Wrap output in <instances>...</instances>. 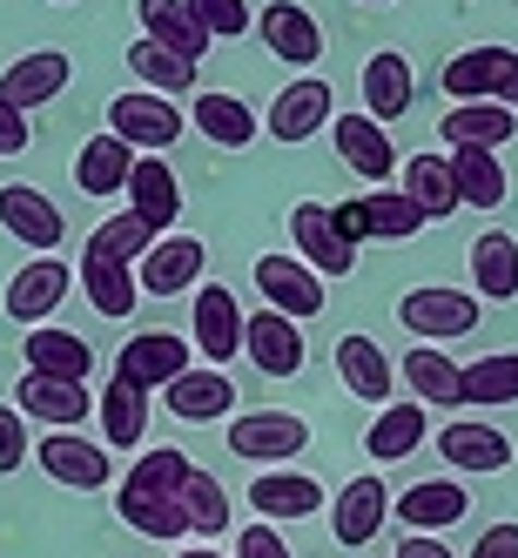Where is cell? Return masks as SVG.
Segmentation results:
<instances>
[{
    "instance_id": "obj_23",
    "label": "cell",
    "mask_w": 518,
    "mask_h": 558,
    "mask_svg": "<svg viewBox=\"0 0 518 558\" xmlns=\"http://www.w3.org/2000/svg\"><path fill=\"white\" fill-rule=\"evenodd\" d=\"M74 283L88 290V303H95V316H129L135 310V296H142V283H135V263H122V256H108V250H82V263H74Z\"/></svg>"
},
{
    "instance_id": "obj_10",
    "label": "cell",
    "mask_w": 518,
    "mask_h": 558,
    "mask_svg": "<svg viewBox=\"0 0 518 558\" xmlns=\"http://www.w3.org/2000/svg\"><path fill=\"white\" fill-rule=\"evenodd\" d=\"M384 518H390V485L377 471H364V477H350V485L330 498V538L357 551V545H371L384 532Z\"/></svg>"
},
{
    "instance_id": "obj_32",
    "label": "cell",
    "mask_w": 518,
    "mask_h": 558,
    "mask_svg": "<svg viewBox=\"0 0 518 558\" xmlns=\"http://www.w3.org/2000/svg\"><path fill=\"white\" fill-rule=\"evenodd\" d=\"M337 377H344L350 397H364V404H390V356L364 330L337 337Z\"/></svg>"
},
{
    "instance_id": "obj_42",
    "label": "cell",
    "mask_w": 518,
    "mask_h": 558,
    "mask_svg": "<svg viewBox=\"0 0 518 558\" xmlns=\"http://www.w3.org/2000/svg\"><path fill=\"white\" fill-rule=\"evenodd\" d=\"M129 74L142 88H155V95H169V88H195V61L189 54H176V48H162V41H142L129 48Z\"/></svg>"
},
{
    "instance_id": "obj_6",
    "label": "cell",
    "mask_w": 518,
    "mask_h": 558,
    "mask_svg": "<svg viewBox=\"0 0 518 558\" xmlns=\"http://www.w3.org/2000/svg\"><path fill=\"white\" fill-rule=\"evenodd\" d=\"M256 34H263V48L284 68H316L324 61V27H316V14L303 8V0H269V8L256 14Z\"/></svg>"
},
{
    "instance_id": "obj_41",
    "label": "cell",
    "mask_w": 518,
    "mask_h": 558,
    "mask_svg": "<svg viewBox=\"0 0 518 558\" xmlns=\"http://www.w3.org/2000/svg\"><path fill=\"white\" fill-rule=\"evenodd\" d=\"M451 175H458V195H465L471 209H498L505 195H511L498 148H451Z\"/></svg>"
},
{
    "instance_id": "obj_44",
    "label": "cell",
    "mask_w": 518,
    "mask_h": 558,
    "mask_svg": "<svg viewBox=\"0 0 518 558\" xmlns=\"http://www.w3.org/2000/svg\"><path fill=\"white\" fill-rule=\"evenodd\" d=\"M95 250H108V256H122V263H142L148 256V243H155V229L135 216V209H122V216H108L95 235H88Z\"/></svg>"
},
{
    "instance_id": "obj_24",
    "label": "cell",
    "mask_w": 518,
    "mask_h": 558,
    "mask_svg": "<svg viewBox=\"0 0 518 558\" xmlns=\"http://www.w3.org/2000/svg\"><path fill=\"white\" fill-rule=\"evenodd\" d=\"M397 364H405L411 397H418L424 411H458V404H465V364H451L437 343H411Z\"/></svg>"
},
{
    "instance_id": "obj_11",
    "label": "cell",
    "mask_w": 518,
    "mask_h": 558,
    "mask_svg": "<svg viewBox=\"0 0 518 558\" xmlns=\"http://www.w3.org/2000/svg\"><path fill=\"white\" fill-rule=\"evenodd\" d=\"M34 458H41V471L55 477V485H68V492H101L115 477L108 451L88 445V437H74V430H48L41 445H34Z\"/></svg>"
},
{
    "instance_id": "obj_3",
    "label": "cell",
    "mask_w": 518,
    "mask_h": 558,
    "mask_svg": "<svg viewBox=\"0 0 518 558\" xmlns=\"http://www.w3.org/2000/svg\"><path fill=\"white\" fill-rule=\"evenodd\" d=\"M485 303L451 290V283H424V290H405L397 296V324H405L418 343H451V337H471Z\"/></svg>"
},
{
    "instance_id": "obj_15",
    "label": "cell",
    "mask_w": 518,
    "mask_h": 558,
    "mask_svg": "<svg viewBox=\"0 0 518 558\" xmlns=\"http://www.w3.org/2000/svg\"><path fill=\"white\" fill-rule=\"evenodd\" d=\"M68 290H74V269L61 256H34L27 269H14V283H8V316L14 324H48Z\"/></svg>"
},
{
    "instance_id": "obj_40",
    "label": "cell",
    "mask_w": 518,
    "mask_h": 558,
    "mask_svg": "<svg viewBox=\"0 0 518 558\" xmlns=\"http://www.w3.org/2000/svg\"><path fill=\"white\" fill-rule=\"evenodd\" d=\"M465 404H471V411H498V404H518V350L471 356V364H465Z\"/></svg>"
},
{
    "instance_id": "obj_50",
    "label": "cell",
    "mask_w": 518,
    "mask_h": 558,
    "mask_svg": "<svg viewBox=\"0 0 518 558\" xmlns=\"http://www.w3.org/2000/svg\"><path fill=\"white\" fill-rule=\"evenodd\" d=\"M397 558H458V551L437 538V532H411L405 545H397Z\"/></svg>"
},
{
    "instance_id": "obj_52",
    "label": "cell",
    "mask_w": 518,
    "mask_h": 558,
    "mask_svg": "<svg viewBox=\"0 0 518 558\" xmlns=\"http://www.w3.org/2000/svg\"><path fill=\"white\" fill-rule=\"evenodd\" d=\"M176 558H222V551H209V545H182Z\"/></svg>"
},
{
    "instance_id": "obj_18",
    "label": "cell",
    "mask_w": 518,
    "mask_h": 558,
    "mask_svg": "<svg viewBox=\"0 0 518 558\" xmlns=\"http://www.w3.org/2000/svg\"><path fill=\"white\" fill-rule=\"evenodd\" d=\"M330 142H337V155H344V169H350V175L390 182L397 148H390V135H384V122H377L371 108H364V114H337V122H330Z\"/></svg>"
},
{
    "instance_id": "obj_12",
    "label": "cell",
    "mask_w": 518,
    "mask_h": 558,
    "mask_svg": "<svg viewBox=\"0 0 518 558\" xmlns=\"http://www.w3.org/2000/svg\"><path fill=\"white\" fill-rule=\"evenodd\" d=\"M290 243H297V256L316 276H350L357 269V243H344V235H337L330 203H297L290 209Z\"/></svg>"
},
{
    "instance_id": "obj_8",
    "label": "cell",
    "mask_w": 518,
    "mask_h": 558,
    "mask_svg": "<svg viewBox=\"0 0 518 558\" xmlns=\"http://www.w3.org/2000/svg\"><path fill=\"white\" fill-rule=\"evenodd\" d=\"M203 263H209L203 235H155L148 256L135 263V283H142L148 296H182V290L203 283Z\"/></svg>"
},
{
    "instance_id": "obj_53",
    "label": "cell",
    "mask_w": 518,
    "mask_h": 558,
    "mask_svg": "<svg viewBox=\"0 0 518 558\" xmlns=\"http://www.w3.org/2000/svg\"><path fill=\"white\" fill-rule=\"evenodd\" d=\"M364 8H390V0H364Z\"/></svg>"
},
{
    "instance_id": "obj_37",
    "label": "cell",
    "mask_w": 518,
    "mask_h": 558,
    "mask_svg": "<svg viewBox=\"0 0 518 558\" xmlns=\"http://www.w3.org/2000/svg\"><path fill=\"white\" fill-rule=\"evenodd\" d=\"M405 195L424 209V222H451V209L465 203L458 175H451V155H411L405 162Z\"/></svg>"
},
{
    "instance_id": "obj_35",
    "label": "cell",
    "mask_w": 518,
    "mask_h": 558,
    "mask_svg": "<svg viewBox=\"0 0 518 558\" xmlns=\"http://www.w3.org/2000/svg\"><path fill=\"white\" fill-rule=\"evenodd\" d=\"M135 14H142V34H148V41H162V48H176V54H189V61H203L209 41H216V34L189 14V0H142Z\"/></svg>"
},
{
    "instance_id": "obj_43",
    "label": "cell",
    "mask_w": 518,
    "mask_h": 558,
    "mask_svg": "<svg viewBox=\"0 0 518 558\" xmlns=\"http://www.w3.org/2000/svg\"><path fill=\"white\" fill-rule=\"evenodd\" d=\"M182 511H189V532H203V538H222L236 525V518H229V492L216 485L203 464H189V477H182Z\"/></svg>"
},
{
    "instance_id": "obj_7",
    "label": "cell",
    "mask_w": 518,
    "mask_h": 558,
    "mask_svg": "<svg viewBox=\"0 0 518 558\" xmlns=\"http://www.w3.org/2000/svg\"><path fill=\"white\" fill-rule=\"evenodd\" d=\"M337 122V95H330V82L324 74H303V82H290L284 95L269 101V142H310L316 129H330Z\"/></svg>"
},
{
    "instance_id": "obj_36",
    "label": "cell",
    "mask_w": 518,
    "mask_h": 558,
    "mask_svg": "<svg viewBox=\"0 0 518 558\" xmlns=\"http://www.w3.org/2000/svg\"><path fill=\"white\" fill-rule=\"evenodd\" d=\"M471 290L485 303H511L518 296V243L505 229H485L471 243Z\"/></svg>"
},
{
    "instance_id": "obj_48",
    "label": "cell",
    "mask_w": 518,
    "mask_h": 558,
    "mask_svg": "<svg viewBox=\"0 0 518 558\" xmlns=\"http://www.w3.org/2000/svg\"><path fill=\"white\" fill-rule=\"evenodd\" d=\"M34 135H27V108H14L8 95H0V155H21Z\"/></svg>"
},
{
    "instance_id": "obj_9",
    "label": "cell",
    "mask_w": 518,
    "mask_h": 558,
    "mask_svg": "<svg viewBox=\"0 0 518 558\" xmlns=\"http://www.w3.org/2000/svg\"><path fill=\"white\" fill-rule=\"evenodd\" d=\"M108 129L122 142H135V148H169L182 135V108L169 95H155V88H129V95L108 101Z\"/></svg>"
},
{
    "instance_id": "obj_5",
    "label": "cell",
    "mask_w": 518,
    "mask_h": 558,
    "mask_svg": "<svg viewBox=\"0 0 518 558\" xmlns=\"http://www.w3.org/2000/svg\"><path fill=\"white\" fill-rule=\"evenodd\" d=\"M256 296L269 303V310H284V316H316L324 310V276H316L303 256H290V250H276V256H256Z\"/></svg>"
},
{
    "instance_id": "obj_17",
    "label": "cell",
    "mask_w": 518,
    "mask_h": 558,
    "mask_svg": "<svg viewBox=\"0 0 518 558\" xmlns=\"http://www.w3.org/2000/svg\"><path fill=\"white\" fill-rule=\"evenodd\" d=\"M0 229H8L21 250H61V235H68L61 209L48 203L41 189H27V182H8V189H0Z\"/></svg>"
},
{
    "instance_id": "obj_4",
    "label": "cell",
    "mask_w": 518,
    "mask_h": 558,
    "mask_svg": "<svg viewBox=\"0 0 518 558\" xmlns=\"http://www.w3.org/2000/svg\"><path fill=\"white\" fill-rule=\"evenodd\" d=\"M310 445V424L297 411H243L229 417V451L243 464H290Z\"/></svg>"
},
{
    "instance_id": "obj_27",
    "label": "cell",
    "mask_w": 518,
    "mask_h": 558,
    "mask_svg": "<svg viewBox=\"0 0 518 558\" xmlns=\"http://www.w3.org/2000/svg\"><path fill=\"white\" fill-rule=\"evenodd\" d=\"M14 404H21L27 417H41L48 430H74V424L95 411V404H88V390L74 384V377H41V371H27V377H21Z\"/></svg>"
},
{
    "instance_id": "obj_33",
    "label": "cell",
    "mask_w": 518,
    "mask_h": 558,
    "mask_svg": "<svg viewBox=\"0 0 518 558\" xmlns=\"http://www.w3.org/2000/svg\"><path fill=\"white\" fill-rule=\"evenodd\" d=\"M250 505L263 518H316L324 511V485L303 471H256L250 477Z\"/></svg>"
},
{
    "instance_id": "obj_38",
    "label": "cell",
    "mask_w": 518,
    "mask_h": 558,
    "mask_svg": "<svg viewBox=\"0 0 518 558\" xmlns=\"http://www.w3.org/2000/svg\"><path fill=\"white\" fill-rule=\"evenodd\" d=\"M505 61H511V48H492V41L451 54V61H445V101H492Z\"/></svg>"
},
{
    "instance_id": "obj_47",
    "label": "cell",
    "mask_w": 518,
    "mask_h": 558,
    "mask_svg": "<svg viewBox=\"0 0 518 558\" xmlns=\"http://www.w3.org/2000/svg\"><path fill=\"white\" fill-rule=\"evenodd\" d=\"M236 558H290V545H284V532H276V525H243Z\"/></svg>"
},
{
    "instance_id": "obj_31",
    "label": "cell",
    "mask_w": 518,
    "mask_h": 558,
    "mask_svg": "<svg viewBox=\"0 0 518 558\" xmlns=\"http://www.w3.org/2000/svg\"><path fill=\"white\" fill-rule=\"evenodd\" d=\"M189 122H195V135L216 142V148H250V142H256V108H250L243 95H222V88L195 95Z\"/></svg>"
},
{
    "instance_id": "obj_28",
    "label": "cell",
    "mask_w": 518,
    "mask_h": 558,
    "mask_svg": "<svg viewBox=\"0 0 518 558\" xmlns=\"http://www.w3.org/2000/svg\"><path fill=\"white\" fill-rule=\"evenodd\" d=\"M68 82H74V61H68L61 48H34V54H21L8 74H0V95H8L14 108H41V101H55Z\"/></svg>"
},
{
    "instance_id": "obj_16",
    "label": "cell",
    "mask_w": 518,
    "mask_h": 558,
    "mask_svg": "<svg viewBox=\"0 0 518 558\" xmlns=\"http://www.w3.org/2000/svg\"><path fill=\"white\" fill-rule=\"evenodd\" d=\"M437 458H445L451 471H471V477H485V471H505L511 464V437L485 417H458L437 430Z\"/></svg>"
},
{
    "instance_id": "obj_1",
    "label": "cell",
    "mask_w": 518,
    "mask_h": 558,
    "mask_svg": "<svg viewBox=\"0 0 518 558\" xmlns=\"http://www.w3.org/2000/svg\"><path fill=\"white\" fill-rule=\"evenodd\" d=\"M195 458L182 451H142L122 477V492H115V511H122V525L142 532V538H162V545H182L189 532V511H182V477H189Z\"/></svg>"
},
{
    "instance_id": "obj_51",
    "label": "cell",
    "mask_w": 518,
    "mask_h": 558,
    "mask_svg": "<svg viewBox=\"0 0 518 558\" xmlns=\"http://www.w3.org/2000/svg\"><path fill=\"white\" fill-rule=\"evenodd\" d=\"M492 101H505V108H518V54L505 61V74H498V95Z\"/></svg>"
},
{
    "instance_id": "obj_30",
    "label": "cell",
    "mask_w": 518,
    "mask_h": 558,
    "mask_svg": "<svg viewBox=\"0 0 518 558\" xmlns=\"http://www.w3.org/2000/svg\"><path fill=\"white\" fill-rule=\"evenodd\" d=\"M21 356H27V371H41V377H74V384H88L95 371V350L74 337V330H55V324H34L21 337Z\"/></svg>"
},
{
    "instance_id": "obj_20",
    "label": "cell",
    "mask_w": 518,
    "mask_h": 558,
    "mask_svg": "<svg viewBox=\"0 0 518 558\" xmlns=\"http://www.w3.org/2000/svg\"><path fill=\"white\" fill-rule=\"evenodd\" d=\"M243 350L256 356L263 377H297L303 371V330H297V316H284V310L243 316Z\"/></svg>"
},
{
    "instance_id": "obj_45",
    "label": "cell",
    "mask_w": 518,
    "mask_h": 558,
    "mask_svg": "<svg viewBox=\"0 0 518 558\" xmlns=\"http://www.w3.org/2000/svg\"><path fill=\"white\" fill-rule=\"evenodd\" d=\"M189 14L203 21L216 41H222V34H250V27H256V14L243 8V0H189Z\"/></svg>"
},
{
    "instance_id": "obj_46",
    "label": "cell",
    "mask_w": 518,
    "mask_h": 558,
    "mask_svg": "<svg viewBox=\"0 0 518 558\" xmlns=\"http://www.w3.org/2000/svg\"><path fill=\"white\" fill-rule=\"evenodd\" d=\"M34 458V445H27V411L21 404H0V471H21Z\"/></svg>"
},
{
    "instance_id": "obj_26",
    "label": "cell",
    "mask_w": 518,
    "mask_h": 558,
    "mask_svg": "<svg viewBox=\"0 0 518 558\" xmlns=\"http://www.w3.org/2000/svg\"><path fill=\"white\" fill-rule=\"evenodd\" d=\"M129 169H135V142H122L115 129L88 135L82 148H74V189H82V195H122Z\"/></svg>"
},
{
    "instance_id": "obj_13",
    "label": "cell",
    "mask_w": 518,
    "mask_h": 558,
    "mask_svg": "<svg viewBox=\"0 0 518 558\" xmlns=\"http://www.w3.org/2000/svg\"><path fill=\"white\" fill-rule=\"evenodd\" d=\"M162 397H169V417L182 424H222L236 411V384L222 364H189L176 384H162Z\"/></svg>"
},
{
    "instance_id": "obj_14",
    "label": "cell",
    "mask_w": 518,
    "mask_h": 558,
    "mask_svg": "<svg viewBox=\"0 0 518 558\" xmlns=\"http://www.w3.org/2000/svg\"><path fill=\"white\" fill-rule=\"evenodd\" d=\"M122 195H129V209H135L155 235H169V229L182 222V182H176V169H169L155 148L135 155V169H129V189H122Z\"/></svg>"
},
{
    "instance_id": "obj_19",
    "label": "cell",
    "mask_w": 518,
    "mask_h": 558,
    "mask_svg": "<svg viewBox=\"0 0 518 558\" xmlns=\"http://www.w3.org/2000/svg\"><path fill=\"white\" fill-rule=\"evenodd\" d=\"M437 142H451V148H505V142H518V108H505V101H445Z\"/></svg>"
},
{
    "instance_id": "obj_29",
    "label": "cell",
    "mask_w": 518,
    "mask_h": 558,
    "mask_svg": "<svg viewBox=\"0 0 518 558\" xmlns=\"http://www.w3.org/2000/svg\"><path fill=\"white\" fill-rule=\"evenodd\" d=\"M465 511H471V498H465L458 477H424V485L397 492V518H405L411 532H451Z\"/></svg>"
},
{
    "instance_id": "obj_22",
    "label": "cell",
    "mask_w": 518,
    "mask_h": 558,
    "mask_svg": "<svg viewBox=\"0 0 518 558\" xmlns=\"http://www.w3.org/2000/svg\"><path fill=\"white\" fill-rule=\"evenodd\" d=\"M195 350L209 356V364H229L236 350H243V310H236V290L222 283H195Z\"/></svg>"
},
{
    "instance_id": "obj_34",
    "label": "cell",
    "mask_w": 518,
    "mask_h": 558,
    "mask_svg": "<svg viewBox=\"0 0 518 558\" xmlns=\"http://www.w3.org/2000/svg\"><path fill=\"white\" fill-rule=\"evenodd\" d=\"M424 445V404L411 397V404H384L364 430V458L371 464H405L411 451Z\"/></svg>"
},
{
    "instance_id": "obj_25",
    "label": "cell",
    "mask_w": 518,
    "mask_h": 558,
    "mask_svg": "<svg viewBox=\"0 0 518 558\" xmlns=\"http://www.w3.org/2000/svg\"><path fill=\"white\" fill-rule=\"evenodd\" d=\"M357 88H364V108L377 114V122H405V114H411V95H418L411 61L397 54V48H377V54L364 61V74H357Z\"/></svg>"
},
{
    "instance_id": "obj_2",
    "label": "cell",
    "mask_w": 518,
    "mask_h": 558,
    "mask_svg": "<svg viewBox=\"0 0 518 558\" xmlns=\"http://www.w3.org/2000/svg\"><path fill=\"white\" fill-rule=\"evenodd\" d=\"M330 222H337V235L344 243H405V235H418L424 229V209L405 195V182L397 189H377V195H344V203L330 209Z\"/></svg>"
},
{
    "instance_id": "obj_49",
    "label": "cell",
    "mask_w": 518,
    "mask_h": 558,
    "mask_svg": "<svg viewBox=\"0 0 518 558\" xmlns=\"http://www.w3.org/2000/svg\"><path fill=\"white\" fill-rule=\"evenodd\" d=\"M471 558H518V525H492L485 538L471 545Z\"/></svg>"
},
{
    "instance_id": "obj_21",
    "label": "cell",
    "mask_w": 518,
    "mask_h": 558,
    "mask_svg": "<svg viewBox=\"0 0 518 558\" xmlns=\"http://www.w3.org/2000/svg\"><path fill=\"white\" fill-rule=\"evenodd\" d=\"M182 371H189V343L169 337V330H142V337L122 343V356H115V377H129V384H142V390H162V384H176Z\"/></svg>"
},
{
    "instance_id": "obj_39",
    "label": "cell",
    "mask_w": 518,
    "mask_h": 558,
    "mask_svg": "<svg viewBox=\"0 0 518 558\" xmlns=\"http://www.w3.org/2000/svg\"><path fill=\"white\" fill-rule=\"evenodd\" d=\"M101 430H108V445L115 451H135L142 437H148V390L142 384H129V377H115L108 390H101Z\"/></svg>"
}]
</instances>
